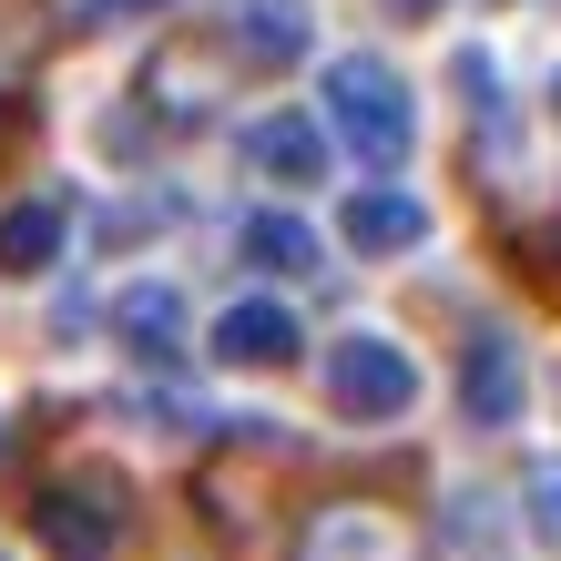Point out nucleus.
<instances>
[{
  "label": "nucleus",
  "instance_id": "f257e3e1",
  "mask_svg": "<svg viewBox=\"0 0 561 561\" xmlns=\"http://www.w3.org/2000/svg\"><path fill=\"white\" fill-rule=\"evenodd\" d=\"M327 123H337V144L368 163V174H399L409 144H419V103H409V82L388 72L378 51H337L327 61Z\"/></svg>",
  "mask_w": 561,
  "mask_h": 561
},
{
  "label": "nucleus",
  "instance_id": "f03ea898",
  "mask_svg": "<svg viewBox=\"0 0 561 561\" xmlns=\"http://www.w3.org/2000/svg\"><path fill=\"white\" fill-rule=\"evenodd\" d=\"M327 399H337V419H409L419 399V368H409V347L399 337H337L327 347Z\"/></svg>",
  "mask_w": 561,
  "mask_h": 561
},
{
  "label": "nucleus",
  "instance_id": "7ed1b4c3",
  "mask_svg": "<svg viewBox=\"0 0 561 561\" xmlns=\"http://www.w3.org/2000/svg\"><path fill=\"white\" fill-rule=\"evenodd\" d=\"M31 531H42L51 561H113L123 490H42V501H31Z\"/></svg>",
  "mask_w": 561,
  "mask_h": 561
},
{
  "label": "nucleus",
  "instance_id": "20e7f679",
  "mask_svg": "<svg viewBox=\"0 0 561 561\" xmlns=\"http://www.w3.org/2000/svg\"><path fill=\"white\" fill-rule=\"evenodd\" d=\"M296 337H307V327H296V307H276V296H236V307L215 317V357L225 368H286Z\"/></svg>",
  "mask_w": 561,
  "mask_h": 561
},
{
  "label": "nucleus",
  "instance_id": "39448f33",
  "mask_svg": "<svg viewBox=\"0 0 561 561\" xmlns=\"http://www.w3.org/2000/svg\"><path fill=\"white\" fill-rule=\"evenodd\" d=\"M459 409H470L480 428H511L520 419V347L501 337V327H480V337L459 347Z\"/></svg>",
  "mask_w": 561,
  "mask_h": 561
},
{
  "label": "nucleus",
  "instance_id": "423d86ee",
  "mask_svg": "<svg viewBox=\"0 0 561 561\" xmlns=\"http://www.w3.org/2000/svg\"><path fill=\"white\" fill-rule=\"evenodd\" d=\"M337 236H347L357 255H409V245L428 236V205H419V194H399V184H368V194H347Z\"/></svg>",
  "mask_w": 561,
  "mask_h": 561
},
{
  "label": "nucleus",
  "instance_id": "0eeeda50",
  "mask_svg": "<svg viewBox=\"0 0 561 561\" xmlns=\"http://www.w3.org/2000/svg\"><path fill=\"white\" fill-rule=\"evenodd\" d=\"M296 561H409V541H399L388 511H317L307 541H296Z\"/></svg>",
  "mask_w": 561,
  "mask_h": 561
},
{
  "label": "nucleus",
  "instance_id": "6e6552de",
  "mask_svg": "<svg viewBox=\"0 0 561 561\" xmlns=\"http://www.w3.org/2000/svg\"><path fill=\"white\" fill-rule=\"evenodd\" d=\"M245 163L276 174V184H317L327 174V134L307 113H266V123H245Z\"/></svg>",
  "mask_w": 561,
  "mask_h": 561
},
{
  "label": "nucleus",
  "instance_id": "1a4fd4ad",
  "mask_svg": "<svg viewBox=\"0 0 561 561\" xmlns=\"http://www.w3.org/2000/svg\"><path fill=\"white\" fill-rule=\"evenodd\" d=\"M236 51L255 61V72H286L296 51H307V0H236Z\"/></svg>",
  "mask_w": 561,
  "mask_h": 561
},
{
  "label": "nucleus",
  "instance_id": "9d476101",
  "mask_svg": "<svg viewBox=\"0 0 561 561\" xmlns=\"http://www.w3.org/2000/svg\"><path fill=\"white\" fill-rule=\"evenodd\" d=\"M113 337L134 347V357H174L184 347V296L174 286H123L113 296Z\"/></svg>",
  "mask_w": 561,
  "mask_h": 561
},
{
  "label": "nucleus",
  "instance_id": "9b49d317",
  "mask_svg": "<svg viewBox=\"0 0 561 561\" xmlns=\"http://www.w3.org/2000/svg\"><path fill=\"white\" fill-rule=\"evenodd\" d=\"M42 266H61V205L31 194V205L0 215V276H42Z\"/></svg>",
  "mask_w": 561,
  "mask_h": 561
},
{
  "label": "nucleus",
  "instance_id": "f8f14e48",
  "mask_svg": "<svg viewBox=\"0 0 561 561\" xmlns=\"http://www.w3.org/2000/svg\"><path fill=\"white\" fill-rule=\"evenodd\" d=\"M236 245H245L266 276H307V266H317V236H307L296 215H245V236H236Z\"/></svg>",
  "mask_w": 561,
  "mask_h": 561
},
{
  "label": "nucleus",
  "instance_id": "ddd939ff",
  "mask_svg": "<svg viewBox=\"0 0 561 561\" xmlns=\"http://www.w3.org/2000/svg\"><path fill=\"white\" fill-rule=\"evenodd\" d=\"M520 490H531V531L561 551V459H531V480H520Z\"/></svg>",
  "mask_w": 561,
  "mask_h": 561
},
{
  "label": "nucleus",
  "instance_id": "4468645a",
  "mask_svg": "<svg viewBox=\"0 0 561 561\" xmlns=\"http://www.w3.org/2000/svg\"><path fill=\"white\" fill-rule=\"evenodd\" d=\"M144 11H174V0H82V21H144Z\"/></svg>",
  "mask_w": 561,
  "mask_h": 561
},
{
  "label": "nucleus",
  "instance_id": "2eb2a0df",
  "mask_svg": "<svg viewBox=\"0 0 561 561\" xmlns=\"http://www.w3.org/2000/svg\"><path fill=\"white\" fill-rule=\"evenodd\" d=\"M388 11H399V21H428V11H439V0H388Z\"/></svg>",
  "mask_w": 561,
  "mask_h": 561
}]
</instances>
